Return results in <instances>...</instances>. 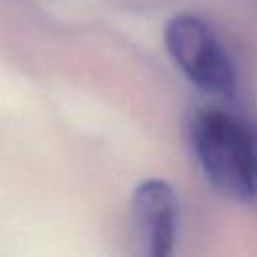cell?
Instances as JSON below:
<instances>
[{
    "label": "cell",
    "instance_id": "cell-1",
    "mask_svg": "<svg viewBox=\"0 0 257 257\" xmlns=\"http://www.w3.org/2000/svg\"><path fill=\"white\" fill-rule=\"evenodd\" d=\"M193 153L207 181L225 197L247 203L257 197L253 128L221 108H201L189 124Z\"/></svg>",
    "mask_w": 257,
    "mask_h": 257
},
{
    "label": "cell",
    "instance_id": "cell-2",
    "mask_svg": "<svg viewBox=\"0 0 257 257\" xmlns=\"http://www.w3.org/2000/svg\"><path fill=\"white\" fill-rule=\"evenodd\" d=\"M165 48L179 70L215 96L235 94V68L215 30L197 14H177L165 26Z\"/></svg>",
    "mask_w": 257,
    "mask_h": 257
},
{
    "label": "cell",
    "instance_id": "cell-3",
    "mask_svg": "<svg viewBox=\"0 0 257 257\" xmlns=\"http://www.w3.org/2000/svg\"><path fill=\"white\" fill-rule=\"evenodd\" d=\"M131 217L143 253L151 257L173 253L179 229V199L167 181H143L133 193Z\"/></svg>",
    "mask_w": 257,
    "mask_h": 257
},
{
    "label": "cell",
    "instance_id": "cell-4",
    "mask_svg": "<svg viewBox=\"0 0 257 257\" xmlns=\"http://www.w3.org/2000/svg\"><path fill=\"white\" fill-rule=\"evenodd\" d=\"M253 147H255V167H257V128H253Z\"/></svg>",
    "mask_w": 257,
    "mask_h": 257
}]
</instances>
